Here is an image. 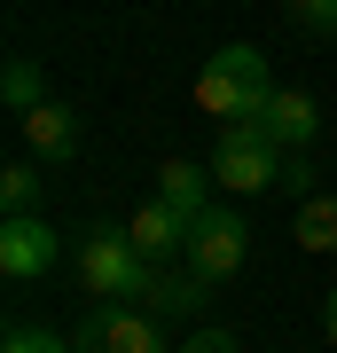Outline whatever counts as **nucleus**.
<instances>
[{
    "label": "nucleus",
    "mask_w": 337,
    "mask_h": 353,
    "mask_svg": "<svg viewBox=\"0 0 337 353\" xmlns=\"http://www.w3.org/2000/svg\"><path fill=\"white\" fill-rule=\"evenodd\" d=\"M267 102H275V79H267V55L243 48V39H227L212 63L196 71V110L220 118V126H236V118H259Z\"/></svg>",
    "instance_id": "1"
},
{
    "label": "nucleus",
    "mask_w": 337,
    "mask_h": 353,
    "mask_svg": "<svg viewBox=\"0 0 337 353\" xmlns=\"http://www.w3.org/2000/svg\"><path fill=\"white\" fill-rule=\"evenodd\" d=\"M71 275H79V290L87 299H150V283H157V267L134 252V236L125 228H87L79 236V252H71Z\"/></svg>",
    "instance_id": "2"
},
{
    "label": "nucleus",
    "mask_w": 337,
    "mask_h": 353,
    "mask_svg": "<svg viewBox=\"0 0 337 353\" xmlns=\"http://www.w3.org/2000/svg\"><path fill=\"white\" fill-rule=\"evenodd\" d=\"M283 157L290 150H275V141L259 134V118H236V126H220V150H212V181L227 196H267L283 181Z\"/></svg>",
    "instance_id": "3"
},
{
    "label": "nucleus",
    "mask_w": 337,
    "mask_h": 353,
    "mask_svg": "<svg viewBox=\"0 0 337 353\" xmlns=\"http://www.w3.org/2000/svg\"><path fill=\"white\" fill-rule=\"evenodd\" d=\"M79 353H173V338H165V314H150V306H94L87 322H79Z\"/></svg>",
    "instance_id": "4"
},
{
    "label": "nucleus",
    "mask_w": 337,
    "mask_h": 353,
    "mask_svg": "<svg viewBox=\"0 0 337 353\" xmlns=\"http://www.w3.org/2000/svg\"><path fill=\"white\" fill-rule=\"evenodd\" d=\"M243 259H251V228L236 204H204L196 228H188V267H196L204 283H227V275H243Z\"/></svg>",
    "instance_id": "5"
},
{
    "label": "nucleus",
    "mask_w": 337,
    "mask_h": 353,
    "mask_svg": "<svg viewBox=\"0 0 337 353\" xmlns=\"http://www.w3.org/2000/svg\"><path fill=\"white\" fill-rule=\"evenodd\" d=\"M55 259H63V236H55L48 212H8V220H0V275H8V283L55 275Z\"/></svg>",
    "instance_id": "6"
},
{
    "label": "nucleus",
    "mask_w": 337,
    "mask_h": 353,
    "mask_svg": "<svg viewBox=\"0 0 337 353\" xmlns=\"http://www.w3.org/2000/svg\"><path fill=\"white\" fill-rule=\"evenodd\" d=\"M188 228H196V212H181V204L150 196L134 220H125V236H134V252L150 259V267H173V259H188Z\"/></svg>",
    "instance_id": "7"
},
{
    "label": "nucleus",
    "mask_w": 337,
    "mask_h": 353,
    "mask_svg": "<svg viewBox=\"0 0 337 353\" xmlns=\"http://www.w3.org/2000/svg\"><path fill=\"white\" fill-rule=\"evenodd\" d=\"M16 126H24V157H39V165H71L79 141H87V134H79V110H71V102H55V94L39 102V110H24Z\"/></svg>",
    "instance_id": "8"
},
{
    "label": "nucleus",
    "mask_w": 337,
    "mask_h": 353,
    "mask_svg": "<svg viewBox=\"0 0 337 353\" xmlns=\"http://www.w3.org/2000/svg\"><path fill=\"white\" fill-rule=\"evenodd\" d=\"M259 134L275 141V150H314V134H322V110H314V94L275 87V102L259 110Z\"/></svg>",
    "instance_id": "9"
},
{
    "label": "nucleus",
    "mask_w": 337,
    "mask_h": 353,
    "mask_svg": "<svg viewBox=\"0 0 337 353\" xmlns=\"http://www.w3.org/2000/svg\"><path fill=\"white\" fill-rule=\"evenodd\" d=\"M204 299H212V283L196 275L188 259H173V267H157V283H150V314H204Z\"/></svg>",
    "instance_id": "10"
},
{
    "label": "nucleus",
    "mask_w": 337,
    "mask_h": 353,
    "mask_svg": "<svg viewBox=\"0 0 337 353\" xmlns=\"http://www.w3.org/2000/svg\"><path fill=\"white\" fill-rule=\"evenodd\" d=\"M212 165H188V157H165V173H157V196L165 204H181V212H204L212 204Z\"/></svg>",
    "instance_id": "11"
},
{
    "label": "nucleus",
    "mask_w": 337,
    "mask_h": 353,
    "mask_svg": "<svg viewBox=\"0 0 337 353\" xmlns=\"http://www.w3.org/2000/svg\"><path fill=\"white\" fill-rule=\"evenodd\" d=\"M290 228H298V243H306V252H337V189H314V196H298Z\"/></svg>",
    "instance_id": "12"
},
{
    "label": "nucleus",
    "mask_w": 337,
    "mask_h": 353,
    "mask_svg": "<svg viewBox=\"0 0 337 353\" xmlns=\"http://www.w3.org/2000/svg\"><path fill=\"white\" fill-rule=\"evenodd\" d=\"M0 94H8V110H16V118L48 102V79H39V63H32V55H8V71H0Z\"/></svg>",
    "instance_id": "13"
},
{
    "label": "nucleus",
    "mask_w": 337,
    "mask_h": 353,
    "mask_svg": "<svg viewBox=\"0 0 337 353\" xmlns=\"http://www.w3.org/2000/svg\"><path fill=\"white\" fill-rule=\"evenodd\" d=\"M0 204H8V212H39V157H16L8 173H0Z\"/></svg>",
    "instance_id": "14"
},
{
    "label": "nucleus",
    "mask_w": 337,
    "mask_h": 353,
    "mask_svg": "<svg viewBox=\"0 0 337 353\" xmlns=\"http://www.w3.org/2000/svg\"><path fill=\"white\" fill-rule=\"evenodd\" d=\"M0 353H71V338L48 330V322H16L8 338H0Z\"/></svg>",
    "instance_id": "15"
},
{
    "label": "nucleus",
    "mask_w": 337,
    "mask_h": 353,
    "mask_svg": "<svg viewBox=\"0 0 337 353\" xmlns=\"http://www.w3.org/2000/svg\"><path fill=\"white\" fill-rule=\"evenodd\" d=\"M306 181H314V157H306V150H290V157H283V181H275V189H290V196H314Z\"/></svg>",
    "instance_id": "16"
},
{
    "label": "nucleus",
    "mask_w": 337,
    "mask_h": 353,
    "mask_svg": "<svg viewBox=\"0 0 337 353\" xmlns=\"http://www.w3.org/2000/svg\"><path fill=\"white\" fill-rule=\"evenodd\" d=\"M298 24L329 39V32H337V0H306V8H298Z\"/></svg>",
    "instance_id": "17"
},
{
    "label": "nucleus",
    "mask_w": 337,
    "mask_h": 353,
    "mask_svg": "<svg viewBox=\"0 0 337 353\" xmlns=\"http://www.w3.org/2000/svg\"><path fill=\"white\" fill-rule=\"evenodd\" d=\"M181 353H243V345H236V330H196Z\"/></svg>",
    "instance_id": "18"
},
{
    "label": "nucleus",
    "mask_w": 337,
    "mask_h": 353,
    "mask_svg": "<svg viewBox=\"0 0 337 353\" xmlns=\"http://www.w3.org/2000/svg\"><path fill=\"white\" fill-rule=\"evenodd\" d=\"M322 338L337 345V290H329V299H322Z\"/></svg>",
    "instance_id": "19"
},
{
    "label": "nucleus",
    "mask_w": 337,
    "mask_h": 353,
    "mask_svg": "<svg viewBox=\"0 0 337 353\" xmlns=\"http://www.w3.org/2000/svg\"><path fill=\"white\" fill-rule=\"evenodd\" d=\"M275 8H306V0H275Z\"/></svg>",
    "instance_id": "20"
}]
</instances>
